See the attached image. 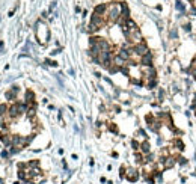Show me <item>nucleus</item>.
Here are the masks:
<instances>
[{
    "label": "nucleus",
    "instance_id": "15",
    "mask_svg": "<svg viewBox=\"0 0 196 184\" xmlns=\"http://www.w3.org/2000/svg\"><path fill=\"white\" fill-rule=\"evenodd\" d=\"M175 148H178V151H183L184 150V143L180 141V139H176V141H175Z\"/></svg>",
    "mask_w": 196,
    "mask_h": 184
},
{
    "label": "nucleus",
    "instance_id": "8",
    "mask_svg": "<svg viewBox=\"0 0 196 184\" xmlns=\"http://www.w3.org/2000/svg\"><path fill=\"white\" fill-rule=\"evenodd\" d=\"M106 12H107V5H104V3H103V5H97L95 9H94V14L101 15V17H103Z\"/></svg>",
    "mask_w": 196,
    "mask_h": 184
},
{
    "label": "nucleus",
    "instance_id": "27",
    "mask_svg": "<svg viewBox=\"0 0 196 184\" xmlns=\"http://www.w3.org/2000/svg\"><path fill=\"white\" fill-rule=\"evenodd\" d=\"M163 95H164V91H163V89H160V92H158V98H160V101L163 100Z\"/></svg>",
    "mask_w": 196,
    "mask_h": 184
},
{
    "label": "nucleus",
    "instance_id": "10",
    "mask_svg": "<svg viewBox=\"0 0 196 184\" xmlns=\"http://www.w3.org/2000/svg\"><path fill=\"white\" fill-rule=\"evenodd\" d=\"M140 151L144 153V154H149V153H151V146H149V142H148V141H145V142L140 143Z\"/></svg>",
    "mask_w": 196,
    "mask_h": 184
},
{
    "label": "nucleus",
    "instance_id": "6",
    "mask_svg": "<svg viewBox=\"0 0 196 184\" xmlns=\"http://www.w3.org/2000/svg\"><path fill=\"white\" fill-rule=\"evenodd\" d=\"M140 64L144 66H153V53H148L140 57Z\"/></svg>",
    "mask_w": 196,
    "mask_h": 184
},
{
    "label": "nucleus",
    "instance_id": "7",
    "mask_svg": "<svg viewBox=\"0 0 196 184\" xmlns=\"http://www.w3.org/2000/svg\"><path fill=\"white\" fill-rule=\"evenodd\" d=\"M91 23H94V24H97L98 27H101V26L104 24V18L101 15H97V14H92V17H91Z\"/></svg>",
    "mask_w": 196,
    "mask_h": 184
},
{
    "label": "nucleus",
    "instance_id": "5",
    "mask_svg": "<svg viewBox=\"0 0 196 184\" xmlns=\"http://www.w3.org/2000/svg\"><path fill=\"white\" fill-rule=\"evenodd\" d=\"M131 53H133V51L128 50V48H121V50L118 51V56H119L121 59H124L125 62H128V60L131 59Z\"/></svg>",
    "mask_w": 196,
    "mask_h": 184
},
{
    "label": "nucleus",
    "instance_id": "4",
    "mask_svg": "<svg viewBox=\"0 0 196 184\" xmlns=\"http://www.w3.org/2000/svg\"><path fill=\"white\" fill-rule=\"evenodd\" d=\"M8 115H9V118H11V119H17V118H18V116L21 115L18 103H14L12 106L9 107V110H8Z\"/></svg>",
    "mask_w": 196,
    "mask_h": 184
},
{
    "label": "nucleus",
    "instance_id": "12",
    "mask_svg": "<svg viewBox=\"0 0 196 184\" xmlns=\"http://www.w3.org/2000/svg\"><path fill=\"white\" fill-rule=\"evenodd\" d=\"M155 86H157V78H149V80L146 82V87H148V89H154Z\"/></svg>",
    "mask_w": 196,
    "mask_h": 184
},
{
    "label": "nucleus",
    "instance_id": "14",
    "mask_svg": "<svg viewBox=\"0 0 196 184\" xmlns=\"http://www.w3.org/2000/svg\"><path fill=\"white\" fill-rule=\"evenodd\" d=\"M8 110H9V107L6 104H0V115H8Z\"/></svg>",
    "mask_w": 196,
    "mask_h": 184
},
{
    "label": "nucleus",
    "instance_id": "28",
    "mask_svg": "<svg viewBox=\"0 0 196 184\" xmlns=\"http://www.w3.org/2000/svg\"><path fill=\"white\" fill-rule=\"evenodd\" d=\"M139 134H140V136H144V137H146V134H145V131H144V130H139Z\"/></svg>",
    "mask_w": 196,
    "mask_h": 184
},
{
    "label": "nucleus",
    "instance_id": "29",
    "mask_svg": "<svg viewBox=\"0 0 196 184\" xmlns=\"http://www.w3.org/2000/svg\"><path fill=\"white\" fill-rule=\"evenodd\" d=\"M190 12L195 15V14H196V8H192V9H190Z\"/></svg>",
    "mask_w": 196,
    "mask_h": 184
},
{
    "label": "nucleus",
    "instance_id": "16",
    "mask_svg": "<svg viewBox=\"0 0 196 184\" xmlns=\"http://www.w3.org/2000/svg\"><path fill=\"white\" fill-rule=\"evenodd\" d=\"M136 162H137L139 164H144V163H145V157L137 153V154H136Z\"/></svg>",
    "mask_w": 196,
    "mask_h": 184
},
{
    "label": "nucleus",
    "instance_id": "26",
    "mask_svg": "<svg viewBox=\"0 0 196 184\" xmlns=\"http://www.w3.org/2000/svg\"><path fill=\"white\" fill-rule=\"evenodd\" d=\"M178 162H180V164H186V163H187V159H184V157H180V159H178Z\"/></svg>",
    "mask_w": 196,
    "mask_h": 184
},
{
    "label": "nucleus",
    "instance_id": "13",
    "mask_svg": "<svg viewBox=\"0 0 196 184\" xmlns=\"http://www.w3.org/2000/svg\"><path fill=\"white\" fill-rule=\"evenodd\" d=\"M101 27H98L97 24H94V23H89V27H88V32L89 33H95V32H98Z\"/></svg>",
    "mask_w": 196,
    "mask_h": 184
},
{
    "label": "nucleus",
    "instance_id": "11",
    "mask_svg": "<svg viewBox=\"0 0 196 184\" xmlns=\"http://www.w3.org/2000/svg\"><path fill=\"white\" fill-rule=\"evenodd\" d=\"M26 103H27L29 106L35 103V94H33L32 91H27V92H26Z\"/></svg>",
    "mask_w": 196,
    "mask_h": 184
},
{
    "label": "nucleus",
    "instance_id": "18",
    "mask_svg": "<svg viewBox=\"0 0 196 184\" xmlns=\"http://www.w3.org/2000/svg\"><path fill=\"white\" fill-rule=\"evenodd\" d=\"M154 162V154H146V157H145V163H153Z\"/></svg>",
    "mask_w": 196,
    "mask_h": 184
},
{
    "label": "nucleus",
    "instance_id": "25",
    "mask_svg": "<svg viewBox=\"0 0 196 184\" xmlns=\"http://www.w3.org/2000/svg\"><path fill=\"white\" fill-rule=\"evenodd\" d=\"M184 30H186V32H190V30H192V26H190V23H189V24H184Z\"/></svg>",
    "mask_w": 196,
    "mask_h": 184
},
{
    "label": "nucleus",
    "instance_id": "17",
    "mask_svg": "<svg viewBox=\"0 0 196 184\" xmlns=\"http://www.w3.org/2000/svg\"><path fill=\"white\" fill-rule=\"evenodd\" d=\"M27 166H29V168H33V169H38L39 162H38V160H32V162H29V163H27Z\"/></svg>",
    "mask_w": 196,
    "mask_h": 184
},
{
    "label": "nucleus",
    "instance_id": "19",
    "mask_svg": "<svg viewBox=\"0 0 196 184\" xmlns=\"http://www.w3.org/2000/svg\"><path fill=\"white\" fill-rule=\"evenodd\" d=\"M176 9L181 11V12H184V11H186V6H184L181 2H176Z\"/></svg>",
    "mask_w": 196,
    "mask_h": 184
},
{
    "label": "nucleus",
    "instance_id": "30",
    "mask_svg": "<svg viewBox=\"0 0 196 184\" xmlns=\"http://www.w3.org/2000/svg\"><path fill=\"white\" fill-rule=\"evenodd\" d=\"M195 115H196V109H195Z\"/></svg>",
    "mask_w": 196,
    "mask_h": 184
},
{
    "label": "nucleus",
    "instance_id": "24",
    "mask_svg": "<svg viewBox=\"0 0 196 184\" xmlns=\"http://www.w3.org/2000/svg\"><path fill=\"white\" fill-rule=\"evenodd\" d=\"M109 130H110V131H113V133H118V128H116V125H109Z\"/></svg>",
    "mask_w": 196,
    "mask_h": 184
},
{
    "label": "nucleus",
    "instance_id": "3",
    "mask_svg": "<svg viewBox=\"0 0 196 184\" xmlns=\"http://www.w3.org/2000/svg\"><path fill=\"white\" fill-rule=\"evenodd\" d=\"M125 178H127L128 181H131V183H136V181L139 180V172H137V169L128 168V169L125 171Z\"/></svg>",
    "mask_w": 196,
    "mask_h": 184
},
{
    "label": "nucleus",
    "instance_id": "23",
    "mask_svg": "<svg viewBox=\"0 0 196 184\" xmlns=\"http://www.w3.org/2000/svg\"><path fill=\"white\" fill-rule=\"evenodd\" d=\"M176 36H178V32H176V29H172V30H171V38H174V39H175Z\"/></svg>",
    "mask_w": 196,
    "mask_h": 184
},
{
    "label": "nucleus",
    "instance_id": "2",
    "mask_svg": "<svg viewBox=\"0 0 196 184\" xmlns=\"http://www.w3.org/2000/svg\"><path fill=\"white\" fill-rule=\"evenodd\" d=\"M133 53L134 55H137L139 57H142V56H145V55H148V53H151L149 51V48H148V45L142 41V42H139V44H136L134 47H133Z\"/></svg>",
    "mask_w": 196,
    "mask_h": 184
},
{
    "label": "nucleus",
    "instance_id": "20",
    "mask_svg": "<svg viewBox=\"0 0 196 184\" xmlns=\"http://www.w3.org/2000/svg\"><path fill=\"white\" fill-rule=\"evenodd\" d=\"M131 145H133V148H134L136 151H137L139 148H140V143H139V142H136V141H133V142H131Z\"/></svg>",
    "mask_w": 196,
    "mask_h": 184
},
{
    "label": "nucleus",
    "instance_id": "22",
    "mask_svg": "<svg viewBox=\"0 0 196 184\" xmlns=\"http://www.w3.org/2000/svg\"><path fill=\"white\" fill-rule=\"evenodd\" d=\"M46 64H47V65H50V66H56V65H57V64L55 62V60H50V59H47V60H46Z\"/></svg>",
    "mask_w": 196,
    "mask_h": 184
},
{
    "label": "nucleus",
    "instance_id": "1",
    "mask_svg": "<svg viewBox=\"0 0 196 184\" xmlns=\"http://www.w3.org/2000/svg\"><path fill=\"white\" fill-rule=\"evenodd\" d=\"M121 12H122L121 3H115V2L109 3L107 5V20H109V23H118Z\"/></svg>",
    "mask_w": 196,
    "mask_h": 184
},
{
    "label": "nucleus",
    "instance_id": "9",
    "mask_svg": "<svg viewBox=\"0 0 196 184\" xmlns=\"http://www.w3.org/2000/svg\"><path fill=\"white\" fill-rule=\"evenodd\" d=\"M0 141H2L6 146H12V136H9V134L0 133Z\"/></svg>",
    "mask_w": 196,
    "mask_h": 184
},
{
    "label": "nucleus",
    "instance_id": "21",
    "mask_svg": "<svg viewBox=\"0 0 196 184\" xmlns=\"http://www.w3.org/2000/svg\"><path fill=\"white\" fill-rule=\"evenodd\" d=\"M121 73H122V74H125V76L128 74V68H127V65H124V66H121Z\"/></svg>",
    "mask_w": 196,
    "mask_h": 184
}]
</instances>
